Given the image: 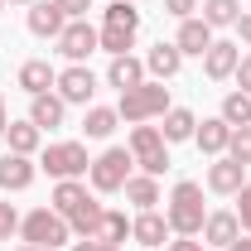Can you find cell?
<instances>
[{"mask_svg":"<svg viewBox=\"0 0 251 251\" xmlns=\"http://www.w3.org/2000/svg\"><path fill=\"white\" fill-rule=\"evenodd\" d=\"M126 150H130V155H135V164H140V174H164V169H169V140H164V135H159V126H135V130H130V145H126Z\"/></svg>","mask_w":251,"mask_h":251,"instance_id":"obj_5","label":"cell"},{"mask_svg":"<svg viewBox=\"0 0 251 251\" xmlns=\"http://www.w3.org/2000/svg\"><path fill=\"white\" fill-rule=\"evenodd\" d=\"M5 5H34V0H5Z\"/></svg>","mask_w":251,"mask_h":251,"instance_id":"obj_42","label":"cell"},{"mask_svg":"<svg viewBox=\"0 0 251 251\" xmlns=\"http://www.w3.org/2000/svg\"><path fill=\"white\" fill-rule=\"evenodd\" d=\"M237 222H242V232H251V184L237 188Z\"/></svg>","mask_w":251,"mask_h":251,"instance_id":"obj_32","label":"cell"},{"mask_svg":"<svg viewBox=\"0 0 251 251\" xmlns=\"http://www.w3.org/2000/svg\"><path fill=\"white\" fill-rule=\"evenodd\" d=\"M34 174H39V169H34L29 155H15V150L0 155V188H5V193H25V188L34 184Z\"/></svg>","mask_w":251,"mask_h":251,"instance_id":"obj_13","label":"cell"},{"mask_svg":"<svg viewBox=\"0 0 251 251\" xmlns=\"http://www.w3.org/2000/svg\"><path fill=\"white\" fill-rule=\"evenodd\" d=\"M121 193H126V203H135V213H145V208L159 203V179L155 174H130Z\"/></svg>","mask_w":251,"mask_h":251,"instance_id":"obj_24","label":"cell"},{"mask_svg":"<svg viewBox=\"0 0 251 251\" xmlns=\"http://www.w3.org/2000/svg\"><path fill=\"white\" fill-rule=\"evenodd\" d=\"M20 251H53V247H29V242H25V247H20Z\"/></svg>","mask_w":251,"mask_h":251,"instance_id":"obj_41","label":"cell"},{"mask_svg":"<svg viewBox=\"0 0 251 251\" xmlns=\"http://www.w3.org/2000/svg\"><path fill=\"white\" fill-rule=\"evenodd\" d=\"M5 140H10V150H15V155H34V150L44 145V130L25 116V121H10V126H5Z\"/></svg>","mask_w":251,"mask_h":251,"instance_id":"obj_25","label":"cell"},{"mask_svg":"<svg viewBox=\"0 0 251 251\" xmlns=\"http://www.w3.org/2000/svg\"><path fill=\"white\" fill-rule=\"evenodd\" d=\"M169 251H203V247H198L193 237H174V242H169Z\"/></svg>","mask_w":251,"mask_h":251,"instance_id":"obj_37","label":"cell"},{"mask_svg":"<svg viewBox=\"0 0 251 251\" xmlns=\"http://www.w3.org/2000/svg\"><path fill=\"white\" fill-rule=\"evenodd\" d=\"M20 237H25L29 247H53L58 251L63 242H73V227H68V218L53 213V208H34V213L20 218Z\"/></svg>","mask_w":251,"mask_h":251,"instance_id":"obj_4","label":"cell"},{"mask_svg":"<svg viewBox=\"0 0 251 251\" xmlns=\"http://www.w3.org/2000/svg\"><path fill=\"white\" fill-rule=\"evenodd\" d=\"M232 77H237V92L251 97V53H242V63H237V73H232Z\"/></svg>","mask_w":251,"mask_h":251,"instance_id":"obj_35","label":"cell"},{"mask_svg":"<svg viewBox=\"0 0 251 251\" xmlns=\"http://www.w3.org/2000/svg\"><path fill=\"white\" fill-rule=\"evenodd\" d=\"M242 184H247V164H237V159H227V155H218L213 164H208V188H213V193L237 198Z\"/></svg>","mask_w":251,"mask_h":251,"instance_id":"obj_12","label":"cell"},{"mask_svg":"<svg viewBox=\"0 0 251 251\" xmlns=\"http://www.w3.org/2000/svg\"><path fill=\"white\" fill-rule=\"evenodd\" d=\"M39 164H44L53 179H82V174L92 169V159H87V145H77V140H58V145H49Z\"/></svg>","mask_w":251,"mask_h":251,"instance_id":"obj_7","label":"cell"},{"mask_svg":"<svg viewBox=\"0 0 251 251\" xmlns=\"http://www.w3.org/2000/svg\"><path fill=\"white\" fill-rule=\"evenodd\" d=\"M73 251H101V242L97 237H82V242H73Z\"/></svg>","mask_w":251,"mask_h":251,"instance_id":"obj_38","label":"cell"},{"mask_svg":"<svg viewBox=\"0 0 251 251\" xmlns=\"http://www.w3.org/2000/svg\"><path fill=\"white\" fill-rule=\"evenodd\" d=\"M29 121L39 126V130H58V126L68 121V101H63L58 92H39V97H29Z\"/></svg>","mask_w":251,"mask_h":251,"instance_id":"obj_14","label":"cell"},{"mask_svg":"<svg viewBox=\"0 0 251 251\" xmlns=\"http://www.w3.org/2000/svg\"><path fill=\"white\" fill-rule=\"evenodd\" d=\"M101 49V39H97V29L87 25V20H68L63 25V34H58V53L68 63H87Z\"/></svg>","mask_w":251,"mask_h":251,"instance_id":"obj_9","label":"cell"},{"mask_svg":"<svg viewBox=\"0 0 251 251\" xmlns=\"http://www.w3.org/2000/svg\"><path fill=\"white\" fill-rule=\"evenodd\" d=\"M58 97L68 101V106H92V97H97V73L87 68V63H68L58 73Z\"/></svg>","mask_w":251,"mask_h":251,"instance_id":"obj_8","label":"cell"},{"mask_svg":"<svg viewBox=\"0 0 251 251\" xmlns=\"http://www.w3.org/2000/svg\"><path fill=\"white\" fill-rule=\"evenodd\" d=\"M169 237H174V232H169V218L155 213V208H145V213H135V218H130V242H140L145 251L164 247Z\"/></svg>","mask_w":251,"mask_h":251,"instance_id":"obj_11","label":"cell"},{"mask_svg":"<svg viewBox=\"0 0 251 251\" xmlns=\"http://www.w3.org/2000/svg\"><path fill=\"white\" fill-rule=\"evenodd\" d=\"M0 10H5V0H0Z\"/></svg>","mask_w":251,"mask_h":251,"instance_id":"obj_44","label":"cell"},{"mask_svg":"<svg viewBox=\"0 0 251 251\" xmlns=\"http://www.w3.org/2000/svg\"><path fill=\"white\" fill-rule=\"evenodd\" d=\"M20 232V213H15V203H0V242H10Z\"/></svg>","mask_w":251,"mask_h":251,"instance_id":"obj_31","label":"cell"},{"mask_svg":"<svg viewBox=\"0 0 251 251\" xmlns=\"http://www.w3.org/2000/svg\"><path fill=\"white\" fill-rule=\"evenodd\" d=\"M198 10H203L198 20H203L208 29H232V25L242 20V5H237V0H203Z\"/></svg>","mask_w":251,"mask_h":251,"instance_id":"obj_26","label":"cell"},{"mask_svg":"<svg viewBox=\"0 0 251 251\" xmlns=\"http://www.w3.org/2000/svg\"><path fill=\"white\" fill-rule=\"evenodd\" d=\"M92 198H97V193H87V184H77V179H58V184H53V203H49V208L63 213V218H73V213H77V208H87Z\"/></svg>","mask_w":251,"mask_h":251,"instance_id":"obj_20","label":"cell"},{"mask_svg":"<svg viewBox=\"0 0 251 251\" xmlns=\"http://www.w3.org/2000/svg\"><path fill=\"white\" fill-rule=\"evenodd\" d=\"M193 10H198V0H164V15H174V20H193Z\"/></svg>","mask_w":251,"mask_h":251,"instance_id":"obj_34","label":"cell"},{"mask_svg":"<svg viewBox=\"0 0 251 251\" xmlns=\"http://www.w3.org/2000/svg\"><path fill=\"white\" fill-rule=\"evenodd\" d=\"M227 159L247 164L251 169V126H232V140H227Z\"/></svg>","mask_w":251,"mask_h":251,"instance_id":"obj_30","label":"cell"},{"mask_svg":"<svg viewBox=\"0 0 251 251\" xmlns=\"http://www.w3.org/2000/svg\"><path fill=\"white\" fill-rule=\"evenodd\" d=\"M101 247H121L126 237H130V218L126 213H116V208H106L101 213V222H97V232H92Z\"/></svg>","mask_w":251,"mask_h":251,"instance_id":"obj_27","label":"cell"},{"mask_svg":"<svg viewBox=\"0 0 251 251\" xmlns=\"http://www.w3.org/2000/svg\"><path fill=\"white\" fill-rule=\"evenodd\" d=\"M232 29H237V39H242V44H247V49H251V15H247V10H242V20H237Z\"/></svg>","mask_w":251,"mask_h":251,"instance_id":"obj_36","label":"cell"},{"mask_svg":"<svg viewBox=\"0 0 251 251\" xmlns=\"http://www.w3.org/2000/svg\"><path fill=\"white\" fill-rule=\"evenodd\" d=\"M135 34H140V10H135L130 0H111V5L101 10V29H97L101 53H111V58L130 53V49H135Z\"/></svg>","mask_w":251,"mask_h":251,"instance_id":"obj_2","label":"cell"},{"mask_svg":"<svg viewBox=\"0 0 251 251\" xmlns=\"http://www.w3.org/2000/svg\"><path fill=\"white\" fill-rule=\"evenodd\" d=\"M68 20H87V10H92V0H53Z\"/></svg>","mask_w":251,"mask_h":251,"instance_id":"obj_33","label":"cell"},{"mask_svg":"<svg viewBox=\"0 0 251 251\" xmlns=\"http://www.w3.org/2000/svg\"><path fill=\"white\" fill-rule=\"evenodd\" d=\"M63 25H68V15H63L53 0H34L29 5V34L34 39H58Z\"/></svg>","mask_w":251,"mask_h":251,"instance_id":"obj_18","label":"cell"},{"mask_svg":"<svg viewBox=\"0 0 251 251\" xmlns=\"http://www.w3.org/2000/svg\"><path fill=\"white\" fill-rule=\"evenodd\" d=\"M174 44H179V53L184 58H203L208 49H213V29L193 15V20H179V34H174Z\"/></svg>","mask_w":251,"mask_h":251,"instance_id":"obj_15","label":"cell"},{"mask_svg":"<svg viewBox=\"0 0 251 251\" xmlns=\"http://www.w3.org/2000/svg\"><path fill=\"white\" fill-rule=\"evenodd\" d=\"M203 251H208V247H203Z\"/></svg>","mask_w":251,"mask_h":251,"instance_id":"obj_45","label":"cell"},{"mask_svg":"<svg viewBox=\"0 0 251 251\" xmlns=\"http://www.w3.org/2000/svg\"><path fill=\"white\" fill-rule=\"evenodd\" d=\"M227 251H251V237H237V242H232Z\"/></svg>","mask_w":251,"mask_h":251,"instance_id":"obj_39","label":"cell"},{"mask_svg":"<svg viewBox=\"0 0 251 251\" xmlns=\"http://www.w3.org/2000/svg\"><path fill=\"white\" fill-rule=\"evenodd\" d=\"M218 116H222L227 126H251V97H247V92H227Z\"/></svg>","mask_w":251,"mask_h":251,"instance_id":"obj_29","label":"cell"},{"mask_svg":"<svg viewBox=\"0 0 251 251\" xmlns=\"http://www.w3.org/2000/svg\"><path fill=\"white\" fill-rule=\"evenodd\" d=\"M179 68H184V53H179V44H174V39H169V44L159 39L155 49L145 53V73H150L155 82H169V77H174Z\"/></svg>","mask_w":251,"mask_h":251,"instance_id":"obj_17","label":"cell"},{"mask_svg":"<svg viewBox=\"0 0 251 251\" xmlns=\"http://www.w3.org/2000/svg\"><path fill=\"white\" fill-rule=\"evenodd\" d=\"M164 218H169V232L174 237H203V222H208V208H203V184L193 179H179L169 203H164Z\"/></svg>","mask_w":251,"mask_h":251,"instance_id":"obj_1","label":"cell"},{"mask_svg":"<svg viewBox=\"0 0 251 251\" xmlns=\"http://www.w3.org/2000/svg\"><path fill=\"white\" fill-rule=\"evenodd\" d=\"M130 164H135V155H130L126 145H111V150H101V155L92 159L87 179H92L97 193H121L126 179H130Z\"/></svg>","mask_w":251,"mask_h":251,"instance_id":"obj_6","label":"cell"},{"mask_svg":"<svg viewBox=\"0 0 251 251\" xmlns=\"http://www.w3.org/2000/svg\"><path fill=\"white\" fill-rule=\"evenodd\" d=\"M164 111H169V87L155 82V77H145L140 87L121 92V101H116V116L130 121V126H145V121H155V116H164Z\"/></svg>","mask_w":251,"mask_h":251,"instance_id":"obj_3","label":"cell"},{"mask_svg":"<svg viewBox=\"0 0 251 251\" xmlns=\"http://www.w3.org/2000/svg\"><path fill=\"white\" fill-rule=\"evenodd\" d=\"M237 63H242V44L213 39V49L203 53V73H208V82H227V77L237 73Z\"/></svg>","mask_w":251,"mask_h":251,"instance_id":"obj_10","label":"cell"},{"mask_svg":"<svg viewBox=\"0 0 251 251\" xmlns=\"http://www.w3.org/2000/svg\"><path fill=\"white\" fill-rule=\"evenodd\" d=\"M106 82H111V87H121V92L140 87V82H145V58H130V53L111 58V68H106Z\"/></svg>","mask_w":251,"mask_h":251,"instance_id":"obj_23","label":"cell"},{"mask_svg":"<svg viewBox=\"0 0 251 251\" xmlns=\"http://www.w3.org/2000/svg\"><path fill=\"white\" fill-rule=\"evenodd\" d=\"M116 106H87V116H82V135L87 140H106L111 130H116Z\"/></svg>","mask_w":251,"mask_h":251,"instance_id":"obj_28","label":"cell"},{"mask_svg":"<svg viewBox=\"0 0 251 251\" xmlns=\"http://www.w3.org/2000/svg\"><path fill=\"white\" fill-rule=\"evenodd\" d=\"M227 140H232V126L222 121V116H208V121H198V130H193V145L203 155H227Z\"/></svg>","mask_w":251,"mask_h":251,"instance_id":"obj_19","label":"cell"},{"mask_svg":"<svg viewBox=\"0 0 251 251\" xmlns=\"http://www.w3.org/2000/svg\"><path fill=\"white\" fill-rule=\"evenodd\" d=\"M237 237H242V222H237V213H232V208L208 213V222H203V242H208V247H222V251H227Z\"/></svg>","mask_w":251,"mask_h":251,"instance_id":"obj_16","label":"cell"},{"mask_svg":"<svg viewBox=\"0 0 251 251\" xmlns=\"http://www.w3.org/2000/svg\"><path fill=\"white\" fill-rule=\"evenodd\" d=\"M5 126H10V116H5V97H0V135H5Z\"/></svg>","mask_w":251,"mask_h":251,"instance_id":"obj_40","label":"cell"},{"mask_svg":"<svg viewBox=\"0 0 251 251\" xmlns=\"http://www.w3.org/2000/svg\"><path fill=\"white\" fill-rule=\"evenodd\" d=\"M159 135L169 140V145H179V140H193V130H198V116L188 111V106H169L164 116H159Z\"/></svg>","mask_w":251,"mask_h":251,"instance_id":"obj_22","label":"cell"},{"mask_svg":"<svg viewBox=\"0 0 251 251\" xmlns=\"http://www.w3.org/2000/svg\"><path fill=\"white\" fill-rule=\"evenodd\" d=\"M53 82H58V73H53V63H49V58H29V63H20V87H25L29 97L53 92Z\"/></svg>","mask_w":251,"mask_h":251,"instance_id":"obj_21","label":"cell"},{"mask_svg":"<svg viewBox=\"0 0 251 251\" xmlns=\"http://www.w3.org/2000/svg\"><path fill=\"white\" fill-rule=\"evenodd\" d=\"M101 251H121V247H101Z\"/></svg>","mask_w":251,"mask_h":251,"instance_id":"obj_43","label":"cell"}]
</instances>
